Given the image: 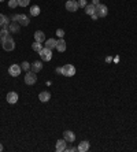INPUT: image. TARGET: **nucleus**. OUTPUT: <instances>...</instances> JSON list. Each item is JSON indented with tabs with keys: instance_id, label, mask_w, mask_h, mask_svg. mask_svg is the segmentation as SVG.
<instances>
[{
	"instance_id": "26",
	"label": "nucleus",
	"mask_w": 137,
	"mask_h": 152,
	"mask_svg": "<svg viewBox=\"0 0 137 152\" xmlns=\"http://www.w3.org/2000/svg\"><path fill=\"white\" fill-rule=\"evenodd\" d=\"M21 69H22V70H29V69H30V64H29L28 62H22V63H21Z\"/></svg>"
},
{
	"instance_id": "10",
	"label": "nucleus",
	"mask_w": 137,
	"mask_h": 152,
	"mask_svg": "<svg viewBox=\"0 0 137 152\" xmlns=\"http://www.w3.org/2000/svg\"><path fill=\"white\" fill-rule=\"evenodd\" d=\"M6 99H7V102L10 103V104H15V103L18 102V93L17 92H8Z\"/></svg>"
},
{
	"instance_id": "32",
	"label": "nucleus",
	"mask_w": 137,
	"mask_h": 152,
	"mask_svg": "<svg viewBox=\"0 0 137 152\" xmlns=\"http://www.w3.org/2000/svg\"><path fill=\"white\" fill-rule=\"evenodd\" d=\"M0 151H3V145L0 144Z\"/></svg>"
},
{
	"instance_id": "11",
	"label": "nucleus",
	"mask_w": 137,
	"mask_h": 152,
	"mask_svg": "<svg viewBox=\"0 0 137 152\" xmlns=\"http://www.w3.org/2000/svg\"><path fill=\"white\" fill-rule=\"evenodd\" d=\"M30 69H32L33 73H39V71L42 70V62H40V60H36L34 63L30 64Z\"/></svg>"
},
{
	"instance_id": "8",
	"label": "nucleus",
	"mask_w": 137,
	"mask_h": 152,
	"mask_svg": "<svg viewBox=\"0 0 137 152\" xmlns=\"http://www.w3.org/2000/svg\"><path fill=\"white\" fill-rule=\"evenodd\" d=\"M78 1H75V0H67L66 1V10L70 11V12H75V11L78 10Z\"/></svg>"
},
{
	"instance_id": "13",
	"label": "nucleus",
	"mask_w": 137,
	"mask_h": 152,
	"mask_svg": "<svg viewBox=\"0 0 137 152\" xmlns=\"http://www.w3.org/2000/svg\"><path fill=\"white\" fill-rule=\"evenodd\" d=\"M88 149H89V141H86V140L81 141L77 147V151H80V152H86Z\"/></svg>"
},
{
	"instance_id": "14",
	"label": "nucleus",
	"mask_w": 137,
	"mask_h": 152,
	"mask_svg": "<svg viewBox=\"0 0 137 152\" xmlns=\"http://www.w3.org/2000/svg\"><path fill=\"white\" fill-rule=\"evenodd\" d=\"M34 40L37 42H44L45 41V34H44V32H41V30L34 32Z\"/></svg>"
},
{
	"instance_id": "2",
	"label": "nucleus",
	"mask_w": 137,
	"mask_h": 152,
	"mask_svg": "<svg viewBox=\"0 0 137 152\" xmlns=\"http://www.w3.org/2000/svg\"><path fill=\"white\" fill-rule=\"evenodd\" d=\"M1 47H3V50L4 51H12L15 48V42H14V40H12V37H7V39H4V40H1Z\"/></svg>"
},
{
	"instance_id": "29",
	"label": "nucleus",
	"mask_w": 137,
	"mask_h": 152,
	"mask_svg": "<svg viewBox=\"0 0 137 152\" xmlns=\"http://www.w3.org/2000/svg\"><path fill=\"white\" fill-rule=\"evenodd\" d=\"M92 4H93V6H97V4H99V0H92Z\"/></svg>"
},
{
	"instance_id": "17",
	"label": "nucleus",
	"mask_w": 137,
	"mask_h": 152,
	"mask_svg": "<svg viewBox=\"0 0 137 152\" xmlns=\"http://www.w3.org/2000/svg\"><path fill=\"white\" fill-rule=\"evenodd\" d=\"M56 50L59 51V52H64V51H66V41H64L63 39L58 40V44H56Z\"/></svg>"
},
{
	"instance_id": "33",
	"label": "nucleus",
	"mask_w": 137,
	"mask_h": 152,
	"mask_svg": "<svg viewBox=\"0 0 137 152\" xmlns=\"http://www.w3.org/2000/svg\"><path fill=\"white\" fill-rule=\"evenodd\" d=\"M0 1H3V0H0Z\"/></svg>"
},
{
	"instance_id": "5",
	"label": "nucleus",
	"mask_w": 137,
	"mask_h": 152,
	"mask_svg": "<svg viewBox=\"0 0 137 152\" xmlns=\"http://www.w3.org/2000/svg\"><path fill=\"white\" fill-rule=\"evenodd\" d=\"M95 14H97L99 18H104V17H107V14H108V8H107V6H104V4L99 3L97 6H96V12Z\"/></svg>"
},
{
	"instance_id": "25",
	"label": "nucleus",
	"mask_w": 137,
	"mask_h": 152,
	"mask_svg": "<svg viewBox=\"0 0 137 152\" xmlns=\"http://www.w3.org/2000/svg\"><path fill=\"white\" fill-rule=\"evenodd\" d=\"M8 7L10 8L18 7V0H10V1H8Z\"/></svg>"
},
{
	"instance_id": "22",
	"label": "nucleus",
	"mask_w": 137,
	"mask_h": 152,
	"mask_svg": "<svg viewBox=\"0 0 137 152\" xmlns=\"http://www.w3.org/2000/svg\"><path fill=\"white\" fill-rule=\"evenodd\" d=\"M10 32H8L7 29L4 28L3 30H1V32H0V40H4V39H7V37H10Z\"/></svg>"
},
{
	"instance_id": "15",
	"label": "nucleus",
	"mask_w": 137,
	"mask_h": 152,
	"mask_svg": "<svg viewBox=\"0 0 137 152\" xmlns=\"http://www.w3.org/2000/svg\"><path fill=\"white\" fill-rule=\"evenodd\" d=\"M39 99H40V102H42V103L49 102V99H51V93L47 92V91H44V92H41L39 95Z\"/></svg>"
},
{
	"instance_id": "30",
	"label": "nucleus",
	"mask_w": 137,
	"mask_h": 152,
	"mask_svg": "<svg viewBox=\"0 0 137 152\" xmlns=\"http://www.w3.org/2000/svg\"><path fill=\"white\" fill-rule=\"evenodd\" d=\"M91 17L93 18V19H97V18H99V17H97V14H93V15H91Z\"/></svg>"
},
{
	"instance_id": "6",
	"label": "nucleus",
	"mask_w": 137,
	"mask_h": 152,
	"mask_svg": "<svg viewBox=\"0 0 137 152\" xmlns=\"http://www.w3.org/2000/svg\"><path fill=\"white\" fill-rule=\"evenodd\" d=\"M21 71H22L21 64H15L14 63L8 67V74H10L11 77H18V75L21 74Z\"/></svg>"
},
{
	"instance_id": "19",
	"label": "nucleus",
	"mask_w": 137,
	"mask_h": 152,
	"mask_svg": "<svg viewBox=\"0 0 137 152\" xmlns=\"http://www.w3.org/2000/svg\"><path fill=\"white\" fill-rule=\"evenodd\" d=\"M44 42H45V47H47V48H49V50L56 48V44H58V41L55 39H48L47 41H44Z\"/></svg>"
},
{
	"instance_id": "9",
	"label": "nucleus",
	"mask_w": 137,
	"mask_h": 152,
	"mask_svg": "<svg viewBox=\"0 0 137 152\" xmlns=\"http://www.w3.org/2000/svg\"><path fill=\"white\" fill-rule=\"evenodd\" d=\"M63 138L67 142H74V140H75V134H74L71 130H66V132H63Z\"/></svg>"
},
{
	"instance_id": "7",
	"label": "nucleus",
	"mask_w": 137,
	"mask_h": 152,
	"mask_svg": "<svg viewBox=\"0 0 137 152\" xmlns=\"http://www.w3.org/2000/svg\"><path fill=\"white\" fill-rule=\"evenodd\" d=\"M36 81H37L36 73H33V71H28L26 75H25V84L26 85H34Z\"/></svg>"
},
{
	"instance_id": "4",
	"label": "nucleus",
	"mask_w": 137,
	"mask_h": 152,
	"mask_svg": "<svg viewBox=\"0 0 137 152\" xmlns=\"http://www.w3.org/2000/svg\"><path fill=\"white\" fill-rule=\"evenodd\" d=\"M40 56H41V59L44 60V62H49V60L52 59V50H49V48H47V47H42V50L40 51Z\"/></svg>"
},
{
	"instance_id": "28",
	"label": "nucleus",
	"mask_w": 137,
	"mask_h": 152,
	"mask_svg": "<svg viewBox=\"0 0 137 152\" xmlns=\"http://www.w3.org/2000/svg\"><path fill=\"white\" fill-rule=\"evenodd\" d=\"M56 34L59 36L60 39H63V36H64V30H63V29H58V30H56Z\"/></svg>"
},
{
	"instance_id": "27",
	"label": "nucleus",
	"mask_w": 137,
	"mask_h": 152,
	"mask_svg": "<svg viewBox=\"0 0 137 152\" xmlns=\"http://www.w3.org/2000/svg\"><path fill=\"white\" fill-rule=\"evenodd\" d=\"M78 7L80 8H82V7H86V0H80V1H78Z\"/></svg>"
},
{
	"instance_id": "20",
	"label": "nucleus",
	"mask_w": 137,
	"mask_h": 152,
	"mask_svg": "<svg viewBox=\"0 0 137 152\" xmlns=\"http://www.w3.org/2000/svg\"><path fill=\"white\" fill-rule=\"evenodd\" d=\"M10 25V22H8V18L6 15L0 14V26H3V28H8Z\"/></svg>"
},
{
	"instance_id": "18",
	"label": "nucleus",
	"mask_w": 137,
	"mask_h": 152,
	"mask_svg": "<svg viewBox=\"0 0 137 152\" xmlns=\"http://www.w3.org/2000/svg\"><path fill=\"white\" fill-rule=\"evenodd\" d=\"M96 12V6L93 4H86V7H85V14L86 15H93Z\"/></svg>"
},
{
	"instance_id": "21",
	"label": "nucleus",
	"mask_w": 137,
	"mask_h": 152,
	"mask_svg": "<svg viewBox=\"0 0 137 152\" xmlns=\"http://www.w3.org/2000/svg\"><path fill=\"white\" fill-rule=\"evenodd\" d=\"M32 50L33 51H36V52H40V51L42 50V45H41V42H37V41H34L32 44Z\"/></svg>"
},
{
	"instance_id": "24",
	"label": "nucleus",
	"mask_w": 137,
	"mask_h": 152,
	"mask_svg": "<svg viewBox=\"0 0 137 152\" xmlns=\"http://www.w3.org/2000/svg\"><path fill=\"white\" fill-rule=\"evenodd\" d=\"M29 3H30V0H18V6H21V7H26Z\"/></svg>"
},
{
	"instance_id": "31",
	"label": "nucleus",
	"mask_w": 137,
	"mask_h": 152,
	"mask_svg": "<svg viewBox=\"0 0 137 152\" xmlns=\"http://www.w3.org/2000/svg\"><path fill=\"white\" fill-rule=\"evenodd\" d=\"M56 73H60V74H62V67H59V69H56Z\"/></svg>"
},
{
	"instance_id": "3",
	"label": "nucleus",
	"mask_w": 137,
	"mask_h": 152,
	"mask_svg": "<svg viewBox=\"0 0 137 152\" xmlns=\"http://www.w3.org/2000/svg\"><path fill=\"white\" fill-rule=\"evenodd\" d=\"M75 74V67L73 64H64L62 66V75L63 77H73Z\"/></svg>"
},
{
	"instance_id": "23",
	"label": "nucleus",
	"mask_w": 137,
	"mask_h": 152,
	"mask_svg": "<svg viewBox=\"0 0 137 152\" xmlns=\"http://www.w3.org/2000/svg\"><path fill=\"white\" fill-rule=\"evenodd\" d=\"M30 14H32L33 17H37V15L40 14V7L39 6H33V7L30 8Z\"/></svg>"
},
{
	"instance_id": "16",
	"label": "nucleus",
	"mask_w": 137,
	"mask_h": 152,
	"mask_svg": "<svg viewBox=\"0 0 137 152\" xmlns=\"http://www.w3.org/2000/svg\"><path fill=\"white\" fill-rule=\"evenodd\" d=\"M8 32L10 33H19V23L18 22H12L8 25Z\"/></svg>"
},
{
	"instance_id": "12",
	"label": "nucleus",
	"mask_w": 137,
	"mask_h": 152,
	"mask_svg": "<svg viewBox=\"0 0 137 152\" xmlns=\"http://www.w3.org/2000/svg\"><path fill=\"white\" fill-rule=\"evenodd\" d=\"M66 144H67V141L64 140V138L58 140V141H56V151L58 152H63L64 149H66Z\"/></svg>"
},
{
	"instance_id": "1",
	"label": "nucleus",
	"mask_w": 137,
	"mask_h": 152,
	"mask_svg": "<svg viewBox=\"0 0 137 152\" xmlns=\"http://www.w3.org/2000/svg\"><path fill=\"white\" fill-rule=\"evenodd\" d=\"M12 22H18V23L22 26H28L29 23H30V19H29V17H26L25 14H17L12 17Z\"/></svg>"
}]
</instances>
